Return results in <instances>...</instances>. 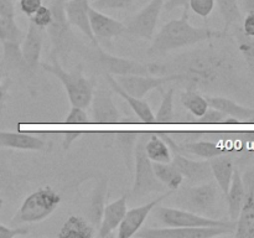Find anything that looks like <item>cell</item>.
<instances>
[{
  "label": "cell",
  "instance_id": "obj_1",
  "mask_svg": "<svg viewBox=\"0 0 254 238\" xmlns=\"http://www.w3.org/2000/svg\"><path fill=\"white\" fill-rule=\"evenodd\" d=\"M151 74L179 73V83L196 91H218L226 88L235 76L232 56L215 49L212 45L200 47L175 57L166 63H150Z\"/></svg>",
  "mask_w": 254,
  "mask_h": 238
},
{
  "label": "cell",
  "instance_id": "obj_2",
  "mask_svg": "<svg viewBox=\"0 0 254 238\" xmlns=\"http://www.w3.org/2000/svg\"><path fill=\"white\" fill-rule=\"evenodd\" d=\"M226 37H228V32H225L223 30H212L207 26H193L189 21V9H184L180 19L170 20L166 22L156 34V36L153 37L148 55L158 56L184 47L197 45L200 42L211 41L215 39H226Z\"/></svg>",
  "mask_w": 254,
  "mask_h": 238
},
{
  "label": "cell",
  "instance_id": "obj_3",
  "mask_svg": "<svg viewBox=\"0 0 254 238\" xmlns=\"http://www.w3.org/2000/svg\"><path fill=\"white\" fill-rule=\"evenodd\" d=\"M41 67L61 81L72 106L84 109L91 106L94 93V82L84 77L81 69L73 72L66 71L57 59H51V63H41Z\"/></svg>",
  "mask_w": 254,
  "mask_h": 238
},
{
  "label": "cell",
  "instance_id": "obj_4",
  "mask_svg": "<svg viewBox=\"0 0 254 238\" xmlns=\"http://www.w3.org/2000/svg\"><path fill=\"white\" fill-rule=\"evenodd\" d=\"M61 202V196L51 186L40 187L30 193L12 217V225L41 222L49 217Z\"/></svg>",
  "mask_w": 254,
  "mask_h": 238
},
{
  "label": "cell",
  "instance_id": "obj_5",
  "mask_svg": "<svg viewBox=\"0 0 254 238\" xmlns=\"http://www.w3.org/2000/svg\"><path fill=\"white\" fill-rule=\"evenodd\" d=\"M149 134H140L134 149V166L135 175L131 187V196L134 198H143L151 192H161L165 190V186L158 180L154 173L153 161L146 156L145 141Z\"/></svg>",
  "mask_w": 254,
  "mask_h": 238
},
{
  "label": "cell",
  "instance_id": "obj_6",
  "mask_svg": "<svg viewBox=\"0 0 254 238\" xmlns=\"http://www.w3.org/2000/svg\"><path fill=\"white\" fill-rule=\"evenodd\" d=\"M64 2L66 0H50L49 6L52 11V21L46 29L52 44L50 59L64 57L74 45V36L66 16Z\"/></svg>",
  "mask_w": 254,
  "mask_h": 238
},
{
  "label": "cell",
  "instance_id": "obj_7",
  "mask_svg": "<svg viewBox=\"0 0 254 238\" xmlns=\"http://www.w3.org/2000/svg\"><path fill=\"white\" fill-rule=\"evenodd\" d=\"M218 192L213 183H198V185L184 187L179 192L175 203L191 212L213 218L217 207Z\"/></svg>",
  "mask_w": 254,
  "mask_h": 238
},
{
  "label": "cell",
  "instance_id": "obj_8",
  "mask_svg": "<svg viewBox=\"0 0 254 238\" xmlns=\"http://www.w3.org/2000/svg\"><path fill=\"white\" fill-rule=\"evenodd\" d=\"M155 217L165 227H211V226H233L236 221H223L198 215L184 208L158 207L155 208Z\"/></svg>",
  "mask_w": 254,
  "mask_h": 238
},
{
  "label": "cell",
  "instance_id": "obj_9",
  "mask_svg": "<svg viewBox=\"0 0 254 238\" xmlns=\"http://www.w3.org/2000/svg\"><path fill=\"white\" fill-rule=\"evenodd\" d=\"M233 226H211V227H163L148 228L135 235L141 238H212L231 233Z\"/></svg>",
  "mask_w": 254,
  "mask_h": 238
},
{
  "label": "cell",
  "instance_id": "obj_10",
  "mask_svg": "<svg viewBox=\"0 0 254 238\" xmlns=\"http://www.w3.org/2000/svg\"><path fill=\"white\" fill-rule=\"evenodd\" d=\"M164 4L165 0H150V2L145 5L135 16L131 17L130 21L126 25V34L136 39L153 40Z\"/></svg>",
  "mask_w": 254,
  "mask_h": 238
},
{
  "label": "cell",
  "instance_id": "obj_11",
  "mask_svg": "<svg viewBox=\"0 0 254 238\" xmlns=\"http://www.w3.org/2000/svg\"><path fill=\"white\" fill-rule=\"evenodd\" d=\"M179 73L153 76V74H130V76H117L116 81L119 86L136 98H143L153 89H160L164 84L170 82H180Z\"/></svg>",
  "mask_w": 254,
  "mask_h": 238
},
{
  "label": "cell",
  "instance_id": "obj_12",
  "mask_svg": "<svg viewBox=\"0 0 254 238\" xmlns=\"http://www.w3.org/2000/svg\"><path fill=\"white\" fill-rule=\"evenodd\" d=\"M246 196L242 208L236 220V237L254 238V169L243 175Z\"/></svg>",
  "mask_w": 254,
  "mask_h": 238
},
{
  "label": "cell",
  "instance_id": "obj_13",
  "mask_svg": "<svg viewBox=\"0 0 254 238\" xmlns=\"http://www.w3.org/2000/svg\"><path fill=\"white\" fill-rule=\"evenodd\" d=\"M97 49V61L106 73L116 76H130V74H151L150 63H140L134 60L114 56L103 51L99 46Z\"/></svg>",
  "mask_w": 254,
  "mask_h": 238
},
{
  "label": "cell",
  "instance_id": "obj_14",
  "mask_svg": "<svg viewBox=\"0 0 254 238\" xmlns=\"http://www.w3.org/2000/svg\"><path fill=\"white\" fill-rule=\"evenodd\" d=\"M173 192L174 191L169 190L166 193L149 201L148 203H144V205L139 206V207H134L131 210H127L126 216H124L123 221H122V223L118 227V233H117L118 238L133 237L140 230L143 223L145 222L148 216L153 212L154 208L159 206V203L163 202L169 196L173 195Z\"/></svg>",
  "mask_w": 254,
  "mask_h": 238
},
{
  "label": "cell",
  "instance_id": "obj_15",
  "mask_svg": "<svg viewBox=\"0 0 254 238\" xmlns=\"http://www.w3.org/2000/svg\"><path fill=\"white\" fill-rule=\"evenodd\" d=\"M171 163L178 168L190 185L208 182L213 178L210 160H193L181 153H174Z\"/></svg>",
  "mask_w": 254,
  "mask_h": 238
},
{
  "label": "cell",
  "instance_id": "obj_16",
  "mask_svg": "<svg viewBox=\"0 0 254 238\" xmlns=\"http://www.w3.org/2000/svg\"><path fill=\"white\" fill-rule=\"evenodd\" d=\"M88 16L91 30L97 40H111L126 34V24L104 14L103 11L93 9L89 5Z\"/></svg>",
  "mask_w": 254,
  "mask_h": 238
},
{
  "label": "cell",
  "instance_id": "obj_17",
  "mask_svg": "<svg viewBox=\"0 0 254 238\" xmlns=\"http://www.w3.org/2000/svg\"><path fill=\"white\" fill-rule=\"evenodd\" d=\"M44 39L45 29H41L30 21L27 31L25 32V37L21 42V52L25 62L31 72H34L40 64Z\"/></svg>",
  "mask_w": 254,
  "mask_h": 238
},
{
  "label": "cell",
  "instance_id": "obj_18",
  "mask_svg": "<svg viewBox=\"0 0 254 238\" xmlns=\"http://www.w3.org/2000/svg\"><path fill=\"white\" fill-rule=\"evenodd\" d=\"M89 0H66L64 2V10H66V16L68 19L69 24L76 26L81 30L94 46H99L98 40L94 37L93 32L91 30L88 16Z\"/></svg>",
  "mask_w": 254,
  "mask_h": 238
},
{
  "label": "cell",
  "instance_id": "obj_19",
  "mask_svg": "<svg viewBox=\"0 0 254 238\" xmlns=\"http://www.w3.org/2000/svg\"><path fill=\"white\" fill-rule=\"evenodd\" d=\"M91 103L93 123L114 124L121 121V113L109 93H106L103 91L93 93Z\"/></svg>",
  "mask_w": 254,
  "mask_h": 238
},
{
  "label": "cell",
  "instance_id": "obj_20",
  "mask_svg": "<svg viewBox=\"0 0 254 238\" xmlns=\"http://www.w3.org/2000/svg\"><path fill=\"white\" fill-rule=\"evenodd\" d=\"M127 206H128V196L123 195L117 198L113 202L106 205L102 216L101 225L98 227V237L106 238L112 235L113 231L119 227V225L123 221L127 212Z\"/></svg>",
  "mask_w": 254,
  "mask_h": 238
},
{
  "label": "cell",
  "instance_id": "obj_21",
  "mask_svg": "<svg viewBox=\"0 0 254 238\" xmlns=\"http://www.w3.org/2000/svg\"><path fill=\"white\" fill-rule=\"evenodd\" d=\"M46 143L41 138L22 131L0 130V148L14 150H45Z\"/></svg>",
  "mask_w": 254,
  "mask_h": 238
},
{
  "label": "cell",
  "instance_id": "obj_22",
  "mask_svg": "<svg viewBox=\"0 0 254 238\" xmlns=\"http://www.w3.org/2000/svg\"><path fill=\"white\" fill-rule=\"evenodd\" d=\"M106 79L107 82H108L109 87H111V88L113 89L119 97H122V98L129 104L131 111L136 114V117H138L143 123H148V124L155 123V116H154L150 106H149L146 102H144L143 99L140 98H136V97L131 96V94H129L128 92L124 91V89L119 86L118 82L116 81L113 74L106 73Z\"/></svg>",
  "mask_w": 254,
  "mask_h": 238
},
{
  "label": "cell",
  "instance_id": "obj_23",
  "mask_svg": "<svg viewBox=\"0 0 254 238\" xmlns=\"http://www.w3.org/2000/svg\"><path fill=\"white\" fill-rule=\"evenodd\" d=\"M212 176L216 180V183L223 193H227L232 181L233 173H235V163L230 153H223L221 155L213 156L210 159Z\"/></svg>",
  "mask_w": 254,
  "mask_h": 238
},
{
  "label": "cell",
  "instance_id": "obj_24",
  "mask_svg": "<svg viewBox=\"0 0 254 238\" xmlns=\"http://www.w3.org/2000/svg\"><path fill=\"white\" fill-rule=\"evenodd\" d=\"M208 106L230 116L232 118L238 119V121H254V109L248 107L241 106L235 101L221 96H205Z\"/></svg>",
  "mask_w": 254,
  "mask_h": 238
},
{
  "label": "cell",
  "instance_id": "obj_25",
  "mask_svg": "<svg viewBox=\"0 0 254 238\" xmlns=\"http://www.w3.org/2000/svg\"><path fill=\"white\" fill-rule=\"evenodd\" d=\"M108 192V178H102L97 182L89 197L88 208H87V217L88 222L94 228H98L101 225L102 216H103L104 207H106V197Z\"/></svg>",
  "mask_w": 254,
  "mask_h": 238
},
{
  "label": "cell",
  "instance_id": "obj_26",
  "mask_svg": "<svg viewBox=\"0 0 254 238\" xmlns=\"http://www.w3.org/2000/svg\"><path fill=\"white\" fill-rule=\"evenodd\" d=\"M245 196L246 190L242 176H241L240 171H238L237 169H235L230 188H228L227 193H226V200H227L228 206V215H230L231 221L237 220L238 215H240L241 212V208H242L243 201H245Z\"/></svg>",
  "mask_w": 254,
  "mask_h": 238
},
{
  "label": "cell",
  "instance_id": "obj_27",
  "mask_svg": "<svg viewBox=\"0 0 254 238\" xmlns=\"http://www.w3.org/2000/svg\"><path fill=\"white\" fill-rule=\"evenodd\" d=\"M2 61L1 64L6 69H15L22 73H31L25 62L21 52V44L14 41L2 42Z\"/></svg>",
  "mask_w": 254,
  "mask_h": 238
},
{
  "label": "cell",
  "instance_id": "obj_28",
  "mask_svg": "<svg viewBox=\"0 0 254 238\" xmlns=\"http://www.w3.org/2000/svg\"><path fill=\"white\" fill-rule=\"evenodd\" d=\"M94 236V227L79 216H69L59 232L60 238H92Z\"/></svg>",
  "mask_w": 254,
  "mask_h": 238
},
{
  "label": "cell",
  "instance_id": "obj_29",
  "mask_svg": "<svg viewBox=\"0 0 254 238\" xmlns=\"http://www.w3.org/2000/svg\"><path fill=\"white\" fill-rule=\"evenodd\" d=\"M174 153H190L192 155L198 156L202 159H211L213 156L221 155L223 153H227L225 148L218 145L217 143L208 140H201V141H192V143H185L183 145H178V150Z\"/></svg>",
  "mask_w": 254,
  "mask_h": 238
},
{
  "label": "cell",
  "instance_id": "obj_30",
  "mask_svg": "<svg viewBox=\"0 0 254 238\" xmlns=\"http://www.w3.org/2000/svg\"><path fill=\"white\" fill-rule=\"evenodd\" d=\"M154 173L158 180L171 191H178L184 181V176L173 163H153Z\"/></svg>",
  "mask_w": 254,
  "mask_h": 238
},
{
  "label": "cell",
  "instance_id": "obj_31",
  "mask_svg": "<svg viewBox=\"0 0 254 238\" xmlns=\"http://www.w3.org/2000/svg\"><path fill=\"white\" fill-rule=\"evenodd\" d=\"M145 153L153 163L166 164L173 160L170 148L158 133L149 134L148 140L145 141Z\"/></svg>",
  "mask_w": 254,
  "mask_h": 238
},
{
  "label": "cell",
  "instance_id": "obj_32",
  "mask_svg": "<svg viewBox=\"0 0 254 238\" xmlns=\"http://www.w3.org/2000/svg\"><path fill=\"white\" fill-rule=\"evenodd\" d=\"M139 134L135 131H118L114 134V140L123 155L124 163L129 173L133 171L134 165V149L138 141Z\"/></svg>",
  "mask_w": 254,
  "mask_h": 238
},
{
  "label": "cell",
  "instance_id": "obj_33",
  "mask_svg": "<svg viewBox=\"0 0 254 238\" xmlns=\"http://www.w3.org/2000/svg\"><path fill=\"white\" fill-rule=\"evenodd\" d=\"M217 4L220 14L222 16L225 26L223 31L228 32L230 29L235 25H240L242 22V12H241L240 6H238L237 0H215Z\"/></svg>",
  "mask_w": 254,
  "mask_h": 238
},
{
  "label": "cell",
  "instance_id": "obj_34",
  "mask_svg": "<svg viewBox=\"0 0 254 238\" xmlns=\"http://www.w3.org/2000/svg\"><path fill=\"white\" fill-rule=\"evenodd\" d=\"M181 103L184 104L186 109L190 112V114L192 117H201L208 108L207 101H206L205 96L200 93L196 89L186 88V91H184L181 93Z\"/></svg>",
  "mask_w": 254,
  "mask_h": 238
},
{
  "label": "cell",
  "instance_id": "obj_35",
  "mask_svg": "<svg viewBox=\"0 0 254 238\" xmlns=\"http://www.w3.org/2000/svg\"><path fill=\"white\" fill-rule=\"evenodd\" d=\"M231 29H233V36H235L238 50L242 54L243 59L246 60L250 68L254 71V36L246 34L241 27V24L235 25Z\"/></svg>",
  "mask_w": 254,
  "mask_h": 238
},
{
  "label": "cell",
  "instance_id": "obj_36",
  "mask_svg": "<svg viewBox=\"0 0 254 238\" xmlns=\"http://www.w3.org/2000/svg\"><path fill=\"white\" fill-rule=\"evenodd\" d=\"M174 94L175 88L170 87L168 91H161V103L155 116V123L158 124H170L174 123L175 113H174Z\"/></svg>",
  "mask_w": 254,
  "mask_h": 238
},
{
  "label": "cell",
  "instance_id": "obj_37",
  "mask_svg": "<svg viewBox=\"0 0 254 238\" xmlns=\"http://www.w3.org/2000/svg\"><path fill=\"white\" fill-rule=\"evenodd\" d=\"M25 37V32L15 21V17L0 16V42L14 41L21 44Z\"/></svg>",
  "mask_w": 254,
  "mask_h": 238
},
{
  "label": "cell",
  "instance_id": "obj_38",
  "mask_svg": "<svg viewBox=\"0 0 254 238\" xmlns=\"http://www.w3.org/2000/svg\"><path fill=\"white\" fill-rule=\"evenodd\" d=\"M14 174L9 165V159L5 151L0 150V188L7 190L14 186Z\"/></svg>",
  "mask_w": 254,
  "mask_h": 238
},
{
  "label": "cell",
  "instance_id": "obj_39",
  "mask_svg": "<svg viewBox=\"0 0 254 238\" xmlns=\"http://www.w3.org/2000/svg\"><path fill=\"white\" fill-rule=\"evenodd\" d=\"M133 4V0H93L89 2L93 9L99 11H107V10H124L128 9Z\"/></svg>",
  "mask_w": 254,
  "mask_h": 238
},
{
  "label": "cell",
  "instance_id": "obj_40",
  "mask_svg": "<svg viewBox=\"0 0 254 238\" xmlns=\"http://www.w3.org/2000/svg\"><path fill=\"white\" fill-rule=\"evenodd\" d=\"M215 5V0H189V9L205 20H207L211 12L213 11Z\"/></svg>",
  "mask_w": 254,
  "mask_h": 238
},
{
  "label": "cell",
  "instance_id": "obj_41",
  "mask_svg": "<svg viewBox=\"0 0 254 238\" xmlns=\"http://www.w3.org/2000/svg\"><path fill=\"white\" fill-rule=\"evenodd\" d=\"M29 19L32 24L41 27V29L46 30L52 21V11L51 9H50L49 5L42 4L41 6H40V9L37 10L31 17H29Z\"/></svg>",
  "mask_w": 254,
  "mask_h": 238
},
{
  "label": "cell",
  "instance_id": "obj_42",
  "mask_svg": "<svg viewBox=\"0 0 254 238\" xmlns=\"http://www.w3.org/2000/svg\"><path fill=\"white\" fill-rule=\"evenodd\" d=\"M227 118L225 113L215 108H208L201 117H193L196 119V123L198 124H216V123H225V119Z\"/></svg>",
  "mask_w": 254,
  "mask_h": 238
},
{
  "label": "cell",
  "instance_id": "obj_43",
  "mask_svg": "<svg viewBox=\"0 0 254 238\" xmlns=\"http://www.w3.org/2000/svg\"><path fill=\"white\" fill-rule=\"evenodd\" d=\"M246 16L242 19L241 27L250 36H254V0H246Z\"/></svg>",
  "mask_w": 254,
  "mask_h": 238
},
{
  "label": "cell",
  "instance_id": "obj_44",
  "mask_svg": "<svg viewBox=\"0 0 254 238\" xmlns=\"http://www.w3.org/2000/svg\"><path fill=\"white\" fill-rule=\"evenodd\" d=\"M64 121L67 124H86L88 123V116H87L84 108L72 106L71 111L67 114L66 120Z\"/></svg>",
  "mask_w": 254,
  "mask_h": 238
},
{
  "label": "cell",
  "instance_id": "obj_45",
  "mask_svg": "<svg viewBox=\"0 0 254 238\" xmlns=\"http://www.w3.org/2000/svg\"><path fill=\"white\" fill-rule=\"evenodd\" d=\"M42 1L44 0H19V9L27 17H31L40 9Z\"/></svg>",
  "mask_w": 254,
  "mask_h": 238
},
{
  "label": "cell",
  "instance_id": "obj_46",
  "mask_svg": "<svg viewBox=\"0 0 254 238\" xmlns=\"http://www.w3.org/2000/svg\"><path fill=\"white\" fill-rule=\"evenodd\" d=\"M29 233V228L16 227L11 228L0 223V238H14L16 236H25Z\"/></svg>",
  "mask_w": 254,
  "mask_h": 238
},
{
  "label": "cell",
  "instance_id": "obj_47",
  "mask_svg": "<svg viewBox=\"0 0 254 238\" xmlns=\"http://www.w3.org/2000/svg\"><path fill=\"white\" fill-rule=\"evenodd\" d=\"M0 16L15 17V5L12 0H0Z\"/></svg>",
  "mask_w": 254,
  "mask_h": 238
},
{
  "label": "cell",
  "instance_id": "obj_48",
  "mask_svg": "<svg viewBox=\"0 0 254 238\" xmlns=\"http://www.w3.org/2000/svg\"><path fill=\"white\" fill-rule=\"evenodd\" d=\"M82 135L81 131H64V138H62V148L64 150H68L69 146Z\"/></svg>",
  "mask_w": 254,
  "mask_h": 238
},
{
  "label": "cell",
  "instance_id": "obj_49",
  "mask_svg": "<svg viewBox=\"0 0 254 238\" xmlns=\"http://www.w3.org/2000/svg\"><path fill=\"white\" fill-rule=\"evenodd\" d=\"M164 7H165L168 12L173 11V10L178 9V7L189 9V0H165Z\"/></svg>",
  "mask_w": 254,
  "mask_h": 238
},
{
  "label": "cell",
  "instance_id": "obj_50",
  "mask_svg": "<svg viewBox=\"0 0 254 238\" xmlns=\"http://www.w3.org/2000/svg\"><path fill=\"white\" fill-rule=\"evenodd\" d=\"M7 88H9V81L0 83V112H1L2 107H4L5 99H6Z\"/></svg>",
  "mask_w": 254,
  "mask_h": 238
},
{
  "label": "cell",
  "instance_id": "obj_51",
  "mask_svg": "<svg viewBox=\"0 0 254 238\" xmlns=\"http://www.w3.org/2000/svg\"><path fill=\"white\" fill-rule=\"evenodd\" d=\"M2 206H4V201H2V198L0 197V210L2 208Z\"/></svg>",
  "mask_w": 254,
  "mask_h": 238
}]
</instances>
